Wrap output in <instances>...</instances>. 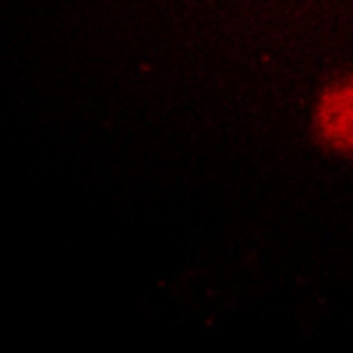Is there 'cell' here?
Returning <instances> with one entry per match:
<instances>
[{
    "label": "cell",
    "instance_id": "1",
    "mask_svg": "<svg viewBox=\"0 0 353 353\" xmlns=\"http://www.w3.org/2000/svg\"><path fill=\"white\" fill-rule=\"evenodd\" d=\"M314 134L332 152H353V78L332 81L314 103Z\"/></svg>",
    "mask_w": 353,
    "mask_h": 353
}]
</instances>
